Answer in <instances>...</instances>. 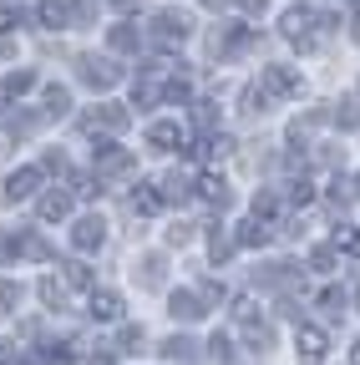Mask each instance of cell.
<instances>
[{"instance_id":"obj_1","label":"cell","mask_w":360,"mask_h":365,"mask_svg":"<svg viewBox=\"0 0 360 365\" xmlns=\"http://www.w3.org/2000/svg\"><path fill=\"white\" fill-rule=\"evenodd\" d=\"M188 16L183 11H158L153 16V36H158V46H178V41H188Z\"/></svg>"},{"instance_id":"obj_2","label":"cell","mask_w":360,"mask_h":365,"mask_svg":"<svg viewBox=\"0 0 360 365\" xmlns=\"http://www.w3.org/2000/svg\"><path fill=\"white\" fill-rule=\"evenodd\" d=\"M259 86L269 91V97H299V71L294 66H264Z\"/></svg>"},{"instance_id":"obj_3","label":"cell","mask_w":360,"mask_h":365,"mask_svg":"<svg viewBox=\"0 0 360 365\" xmlns=\"http://www.w3.org/2000/svg\"><path fill=\"white\" fill-rule=\"evenodd\" d=\"M71 244H76V254H97L102 244H107V223L92 213V218H81L76 228H71Z\"/></svg>"},{"instance_id":"obj_4","label":"cell","mask_w":360,"mask_h":365,"mask_svg":"<svg viewBox=\"0 0 360 365\" xmlns=\"http://www.w3.org/2000/svg\"><path fill=\"white\" fill-rule=\"evenodd\" d=\"M294 350H299V360H304V365H320V360H325V350H330V340H325V330L299 325V330H294Z\"/></svg>"},{"instance_id":"obj_5","label":"cell","mask_w":360,"mask_h":365,"mask_svg":"<svg viewBox=\"0 0 360 365\" xmlns=\"http://www.w3.org/2000/svg\"><path fill=\"white\" fill-rule=\"evenodd\" d=\"M325 21V16H320ZM314 21V11H304V6H294V11H284V36L294 41V46H314V31L309 26H320Z\"/></svg>"},{"instance_id":"obj_6","label":"cell","mask_w":360,"mask_h":365,"mask_svg":"<svg viewBox=\"0 0 360 365\" xmlns=\"http://www.w3.org/2000/svg\"><path fill=\"white\" fill-rule=\"evenodd\" d=\"M81 81H86V86H97V91H112V86L122 81V66H112V61H97V56H86V61H81Z\"/></svg>"},{"instance_id":"obj_7","label":"cell","mask_w":360,"mask_h":365,"mask_svg":"<svg viewBox=\"0 0 360 365\" xmlns=\"http://www.w3.org/2000/svg\"><path fill=\"white\" fill-rule=\"evenodd\" d=\"M36 188H41V168H16V173L6 178V198H11V203L31 198Z\"/></svg>"},{"instance_id":"obj_8","label":"cell","mask_w":360,"mask_h":365,"mask_svg":"<svg viewBox=\"0 0 360 365\" xmlns=\"http://www.w3.org/2000/svg\"><path fill=\"white\" fill-rule=\"evenodd\" d=\"M132 168V153H122V148H112V143H97V178H117V173H127Z\"/></svg>"},{"instance_id":"obj_9","label":"cell","mask_w":360,"mask_h":365,"mask_svg":"<svg viewBox=\"0 0 360 365\" xmlns=\"http://www.w3.org/2000/svg\"><path fill=\"white\" fill-rule=\"evenodd\" d=\"M148 143L158 153H173V148H183V127H178V122H153L148 127Z\"/></svg>"},{"instance_id":"obj_10","label":"cell","mask_w":360,"mask_h":365,"mask_svg":"<svg viewBox=\"0 0 360 365\" xmlns=\"http://www.w3.org/2000/svg\"><path fill=\"white\" fill-rule=\"evenodd\" d=\"M132 117H127V107H112V102H102L97 112H86V127H107V132H122Z\"/></svg>"},{"instance_id":"obj_11","label":"cell","mask_w":360,"mask_h":365,"mask_svg":"<svg viewBox=\"0 0 360 365\" xmlns=\"http://www.w3.org/2000/svg\"><path fill=\"white\" fill-rule=\"evenodd\" d=\"M239 244H244V249H264V244H269V218L249 213V218L239 223Z\"/></svg>"},{"instance_id":"obj_12","label":"cell","mask_w":360,"mask_h":365,"mask_svg":"<svg viewBox=\"0 0 360 365\" xmlns=\"http://www.w3.org/2000/svg\"><path fill=\"white\" fill-rule=\"evenodd\" d=\"M86 309H92V319H102V325H107V319H117V314H122V299H117L112 289H92Z\"/></svg>"},{"instance_id":"obj_13","label":"cell","mask_w":360,"mask_h":365,"mask_svg":"<svg viewBox=\"0 0 360 365\" xmlns=\"http://www.w3.org/2000/svg\"><path fill=\"white\" fill-rule=\"evenodd\" d=\"M208 309H203V294H193V289H178L173 294V319H203Z\"/></svg>"},{"instance_id":"obj_14","label":"cell","mask_w":360,"mask_h":365,"mask_svg":"<svg viewBox=\"0 0 360 365\" xmlns=\"http://www.w3.org/2000/svg\"><path fill=\"white\" fill-rule=\"evenodd\" d=\"M198 198L213 203V208H223V203H229V182H223L218 173H203V178H198Z\"/></svg>"},{"instance_id":"obj_15","label":"cell","mask_w":360,"mask_h":365,"mask_svg":"<svg viewBox=\"0 0 360 365\" xmlns=\"http://www.w3.org/2000/svg\"><path fill=\"white\" fill-rule=\"evenodd\" d=\"M36 16H41V26H51V31L71 26V11H66V0H41V6H36Z\"/></svg>"},{"instance_id":"obj_16","label":"cell","mask_w":360,"mask_h":365,"mask_svg":"<svg viewBox=\"0 0 360 365\" xmlns=\"http://www.w3.org/2000/svg\"><path fill=\"white\" fill-rule=\"evenodd\" d=\"M66 213H71V198L66 193H46V198H41V223H56Z\"/></svg>"},{"instance_id":"obj_17","label":"cell","mask_w":360,"mask_h":365,"mask_svg":"<svg viewBox=\"0 0 360 365\" xmlns=\"http://www.w3.org/2000/svg\"><path fill=\"white\" fill-rule=\"evenodd\" d=\"M112 51H138V46H143V31L138 26H112Z\"/></svg>"},{"instance_id":"obj_18","label":"cell","mask_w":360,"mask_h":365,"mask_svg":"<svg viewBox=\"0 0 360 365\" xmlns=\"http://www.w3.org/2000/svg\"><path fill=\"white\" fill-rule=\"evenodd\" d=\"M66 107H71V91L66 86H46V107H41V112H46V117H66Z\"/></svg>"},{"instance_id":"obj_19","label":"cell","mask_w":360,"mask_h":365,"mask_svg":"<svg viewBox=\"0 0 360 365\" xmlns=\"http://www.w3.org/2000/svg\"><path fill=\"white\" fill-rule=\"evenodd\" d=\"M132 208H138V213H158V208H163V193L153 188V182H143V188L132 193Z\"/></svg>"},{"instance_id":"obj_20","label":"cell","mask_w":360,"mask_h":365,"mask_svg":"<svg viewBox=\"0 0 360 365\" xmlns=\"http://www.w3.org/2000/svg\"><path fill=\"white\" fill-rule=\"evenodd\" d=\"M193 350H198V345H193L188 335H173V340H163V355H168L173 365H178V360H193Z\"/></svg>"},{"instance_id":"obj_21","label":"cell","mask_w":360,"mask_h":365,"mask_svg":"<svg viewBox=\"0 0 360 365\" xmlns=\"http://www.w3.org/2000/svg\"><path fill=\"white\" fill-rule=\"evenodd\" d=\"M61 269H66V284H76V289H92V269H86L81 259H76V264H61Z\"/></svg>"},{"instance_id":"obj_22","label":"cell","mask_w":360,"mask_h":365,"mask_svg":"<svg viewBox=\"0 0 360 365\" xmlns=\"http://www.w3.org/2000/svg\"><path fill=\"white\" fill-rule=\"evenodd\" d=\"M320 309H325L330 319H340V314H345V289H325V294H320Z\"/></svg>"},{"instance_id":"obj_23","label":"cell","mask_w":360,"mask_h":365,"mask_svg":"<svg viewBox=\"0 0 360 365\" xmlns=\"http://www.w3.org/2000/svg\"><path fill=\"white\" fill-rule=\"evenodd\" d=\"M143 284H148V289H158V284H163V259H158V254H148V259H143Z\"/></svg>"},{"instance_id":"obj_24","label":"cell","mask_w":360,"mask_h":365,"mask_svg":"<svg viewBox=\"0 0 360 365\" xmlns=\"http://www.w3.org/2000/svg\"><path fill=\"white\" fill-rule=\"evenodd\" d=\"M21 21H26V11H21V6H11V0H0V31H16Z\"/></svg>"},{"instance_id":"obj_25","label":"cell","mask_w":360,"mask_h":365,"mask_svg":"<svg viewBox=\"0 0 360 365\" xmlns=\"http://www.w3.org/2000/svg\"><path fill=\"white\" fill-rule=\"evenodd\" d=\"M229 249H234V239L223 234V228H213V234H208V254L213 259H229Z\"/></svg>"},{"instance_id":"obj_26","label":"cell","mask_w":360,"mask_h":365,"mask_svg":"<svg viewBox=\"0 0 360 365\" xmlns=\"http://www.w3.org/2000/svg\"><path fill=\"white\" fill-rule=\"evenodd\" d=\"M16 304H21V284H0V314H16Z\"/></svg>"},{"instance_id":"obj_27","label":"cell","mask_w":360,"mask_h":365,"mask_svg":"<svg viewBox=\"0 0 360 365\" xmlns=\"http://www.w3.org/2000/svg\"><path fill=\"white\" fill-rule=\"evenodd\" d=\"M309 269H320V274H330V269H335V244H325V249H314V254H309Z\"/></svg>"},{"instance_id":"obj_28","label":"cell","mask_w":360,"mask_h":365,"mask_svg":"<svg viewBox=\"0 0 360 365\" xmlns=\"http://www.w3.org/2000/svg\"><path fill=\"white\" fill-rule=\"evenodd\" d=\"M41 299H46L51 309H61V304H66V289H61L56 279H41Z\"/></svg>"},{"instance_id":"obj_29","label":"cell","mask_w":360,"mask_h":365,"mask_svg":"<svg viewBox=\"0 0 360 365\" xmlns=\"http://www.w3.org/2000/svg\"><path fill=\"white\" fill-rule=\"evenodd\" d=\"M254 213L274 223V213H279V198H274V193H259V198H254Z\"/></svg>"},{"instance_id":"obj_30","label":"cell","mask_w":360,"mask_h":365,"mask_svg":"<svg viewBox=\"0 0 360 365\" xmlns=\"http://www.w3.org/2000/svg\"><path fill=\"white\" fill-rule=\"evenodd\" d=\"M289 203L294 208H304V203H314V188H309V182L299 178V182H289Z\"/></svg>"},{"instance_id":"obj_31","label":"cell","mask_w":360,"mask_h":365,"mask_svg":"<svg viewBox=\"0 0 360 365\" xmlns=\"http://www.w3.org/2000/svg\"><path fill=\"white\" fill-rule=\"evenodd\" d=\"M330 244H335V249H360V234H355V228H350V223H340Z\"/></svg>"},{"instance_id":"obj_32","label":"cell","mask_w":360,"mask_h":365,"mask_svg":"<svg viewBox=\"0 0 360 365\" xmlns=\"http://www.w3.org/2000/svg\"><path fill=\"white\" fill-rule=\"evenodd\" d=\"M92 16H97V0H76L71 6V26H86Z\"/></svg>"},{"instance_id":"obj_33","label":"cell","mask_w":360,"mask_h":365,"mask_svg":"<svg viewBox=\"0 0 360 365\" xmlns=\"http://www.w3.org/2000/svg\"><path fill=\"white\" fill-rule=\"evenodd\" d=\"M97 182H102V178H76V182H71V188H76V198H97V193H102V188H97Z\"/></svg>"},{"instance_id":"obj_34","label":"cell","mask_w":360,"mask_h":365,"mask_svg":"<svg viewBox=\"0 0 360 365\" xmlns=\"http://www.w3.org/2000/svg\"><path fill=\"white\" fill-rule=\"evenodd\" d=\"M208 350H213V360H223V365L234 360V350H229V340H223V335H213V340H208Z\"/></svg>"},{"instance_id":"obj_35","label":"cell","mask_w":360,"mask_h":365,"mask_svg":"<svg viewBox=\"0 0 360 365\" xmlns=\"http://www.w3.org/2000/svg\"><path fill=\"white\" fill-rule=\"evenodd\" d=\"M340 122L345 127H360V102H340Z\"/></svg>"},{"instance_id":"obj_36","label":"cell","mask_w":360,"mask_h":365,"mask_svg":"<svg viewBox=\"0 0 360 365\" xmlns=\"http://www.w3.org/2000/svg\"><path fill=\"white\" fill-rule=\"evenodd\" d=\"M153 102H158V86L143 81V86H138V107H153Z\"/></svg>"},{"instance_id":"obj_37","label":"cell","mask_w":360,"mask_h":365,"mask_svg":"<svg viewBox=\"0 0 360 365\" xmlns=\"http://www.w3.org/2000/svg\"><path fill=\"white\" fill-rule=\"evenodd\" d=\"M193 239V228L188 223H178V228H168V244H188Z\"/></svg>"},{"instance_id":"obj_38","label":"cell","mask_w":360,"mask_h":365,"mask_svg":"<svg viewBox=\"0 0 360 365\" xmlns=\"http://www.w3.org/2000/svg\"><path fill=\"white\" fill-rule=\"evenodd\" d=\"M132 345H143V330H138V325H127V330H122V350H132Z\"/></svg>"},{"instance_id":"obj_39","label":"cell","mask_w":360,"mask_h":365,"mask_svg":"<svg viewBox=\"0 0 360 365\" xmlns=\"http://www.w3.org/2000/svg\"><path fill=\"white\" fill-rule=\"evenodd\" d=\"M168 102H188V81H173L168 86Z\"/></svg>"},{"instance_id":"obj_40","label":"cell","mask_w":360,"mask_h":365,"mask_svg":"<svg viewBox=\"0 0 360 365\" xmlns=\"http://www.w3.org/2000/svg\"><path fill=\"white\" fill-rule=\"evenodd\" d=\"M11 360H16V345H11V340H0V365H11Z\"/></svg>"},{"instance_id":"obj_41","label":"cell","mask_w":360,"mask_h":365,"mask_svg":"<svg viewBox=\"0 0 360 365\" xmlns=\"http://www.w3.org/2000/svg\"><path fill=\"white\" fill-rule=\"evenodd\" d=\"M239 6H244L249 16H264V0H239Z\"/></svg>"},{"instance_id":"obj_42","label":"cell","mask_w":360,"mask_h":365,"mask_svg":"<svg viewBox=\"0 0 360 365\" xmlns=\"http://www.w3.org/2000/svg\"><path fill=\"white\" fill-rule=\"evenodd\" d=\"M21 365H51V355H21Z\"/></svg>"},{"instance_id":"obj_43","label":"cell","mask_w":360,"mask_h":365,"mask_svg":"<svg viewBox=\"0 0 360 365\" xmlns=\"http://www.w3.org/2000/svg\"><path fill=\"white\" fill-rule=\"evenodd\" d=\"M203 6H208V11H223V6H229V0H203Z\"/></svg>"},{"instance_id":"obj_44","label":"cell","mask_w":360,"mask_h":365,"mask_svg":"<svg viewBox=\"0 0 360 365\" xmlns=\"http://www.w3.org/2000/svg\"><path fill=\"white\" fill-rule=\"evenodd\" d=\"M86 365H112V355H97V360H86Z\"/></svg>"},{"instance_id":"obj_45","label":"cell","mask_w":360,"mask_h":365,"mask_svg":"<svg viewBox=\"0 0 360 365\" xmlns=\"http://www.w3.org/2000/svg\"><path fill=\"white\" fill-rule=\"evenodd\" d=\"M350 365H360V340H355V350H350Z\"/></svg>"},{"instance_id":"obj_46","label":"cell","mask_w":360,"mask_h":365,"mask_svg":"<svg viewBox=\"0 0 360 365\" xmlns=\"http://www.w3.org/2000/svg\"><path fill=\"white\" fill-rule=\"evenodd\" d=\"M117 6H122V11H132V6H143V0H117Z\"/></svg>"},{"instance_id":"obj_47","label":"cell","mask_w":360,"mask_h":365,"mask_svg":"<svg viewBox=\"0 0 360 365\" xmlns=\"http://www.w3.org/2000/svg\"><path fill=\"white\" fill-rule=\"evenodd\" d=\"M350 6H355V11H360V0H350Z\"/></svg>"},{"instance_id":"obj_48","label":"cell","mask_w":360,"mask_h":365,"mask_svg":"<svg viewBox=\"0 0 360 365\" xmlns=\"http://www.w3.org/2000/svg\"><path fill=\"white\" fill-rule=\"evenodd\" d=\"M355 193H360V178H355Z\"/></svg>"}]
</instances>
